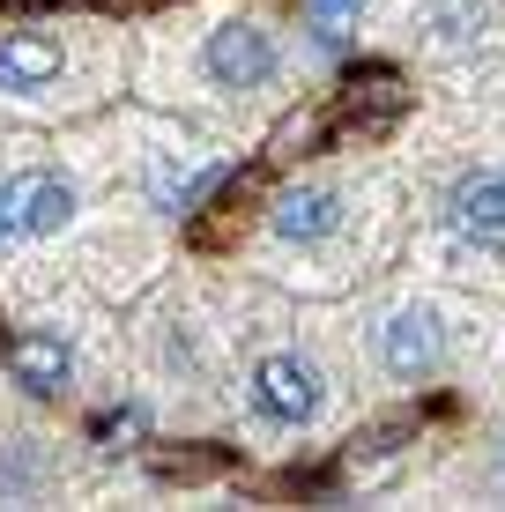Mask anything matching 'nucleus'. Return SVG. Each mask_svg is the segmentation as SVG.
Listing matches in <instances>:
<instances>
[{
	"mask_svg": "<svg viewBox=\"0 0 505 512\" xmlns=\"http://www.w3.org/2000/svg\"><path fill=\"white\" fill-rule=\"evenodd\" d=\"M498 453H505V423H498Z\"/></svg>",
	"mask_w": 505,
	"mask_h": 512,
	"instance_id": "nucleus-11",
	"label": "nucleus"
},
{
	"mask_svg": "<svg viewBox=\"0 0 505 512\" xmlns=\"http://www.w3.org/2000/svg\"><path fill=\"white\" fill-rule=\"evenodd\" d=\"M342 216H350V193L327 186V179H312V186H290L283 201H275L268 231L283 238V245H320V238L342 231Z\"/></svg>",
	"mask_w": 505,
	"mask_h": 512,
	"instance_id": "nucleus-6",
	"label": "nucleus"
},
{
	"mask_svg": "<svg viewBox=\"0 0 505 512\" xmlns=\"http://www.w3.org/2000/svg\"><path fill=\"white\" fill-rule=\"evenodd\" d=\"M8 372H15L23 394L52 401V394H67V379H75V349H67V334L38 327V334H23V342L8 349Z\"/></svg>",
	"mask_w": 505,
	"mask_h": 512,
	"instance_id": "nucleus-8",
	"label": "nucleus"
},
{
	"mask_svg": "<svg viewBox=\"0 0 505 512\" xmlns=\"http://www.w3.org/2000/svg\"><path fill=\"white\" fill-rule=\"evenodd\" d=\"M446 231L461 245H476V253H498L505 245V179L498 171H461L454 186H446Z\"/></svg>",
	"mask_w": 505,
	"mask_h": 512,
	"instance_id": "nucleus-4",
	"label": "nucleus"
},
{
	"mask_svg": "<svg viewBox=\"0 0 505 512\" xmlns=\"http://www.w3.org/2000/svg\"><path fill=\"white\" fill-rule=\"evenodd\" d=\"M201 75L216 82V90H268V82L283 75V45H275L268 23H246V15H238V23L208 30Z\"/></svg>",
	"mask_w": 505,
	"mask_h": 512,
	"instance_id": "nucleus-2",
	"label": "nucleus"
},
{
	"mask_svg": "<svg viewBox=\"0 0 505 512\" xmlns=\"http://www.w3.org/2000/svg\"><path fill=\"white\" fill-rule=\"evenodd\" d=\"M305 15H312V30H320V45H335L342 30L364 15V0H305Z\"/></svg>",
	"mask_w": 505,
	"mask_h": 512,
	"instance_id": "nucleus-9",
	"label": "nucleus"
},
{
	"mask_svg": "<svg viewBox=\"0 0 505 512\" xmlns=\"http://www.w3.org/2000/svg\"><path fill=\"white\" fill-rule=\"evenodd\" d=\"M23 238V223H15V179H0V245Z\"/></svg>",
	"mask_w": 505,
	"mask_h": 512,
	"instance_id": "nucleus-10",
	"label": "nucleus"
},
{
	"mask_svg": "<svg viewBox=\"0 0 505 512\" xmlns=\"http://www.w3.org/2000/svg\"><path fill=\"white\" fill-rule=\"evenodd\" d=\"M498 179H505V164H498Z\"/></svg>",
	"mask_w": 505,
	"mask_h": 512,
	"instance_id": "nucleus-12",
	"label": "nucleus"
},
{
	"mask_svg": "<svg viewBox=\"0 0 505 512\" xmlns=\"http://www.w3.org/2000/svg\"><path fill=\"white\" fill-rule=\"evenodd\" d=\"M60 67H67V52H60L52 30H8V38H0V90H8V97L52 90Z\"/></svg>",
	"mask_w": 505,
	"mask_h": 512,
	"instance_id": "nucleus-7",
	"label": "nucleus"
},
{
	"mask_svg": "<svg viewBox=\"0 0 505 512\" xmlns=\"http://www.w3.org/2000/svg\"><path fill=\"white\" fill-rule=\"evenodd\" d=\"M246 409L268 423V431H305L327 409V379L320 364L298 357V349H268V357L246 364Z\"/></svg>",
	"mask_w": 505,
	"mask_h": 512,
	"instance_id": "nucleus-1",
	"label": "nucleus"
},
{
	"mask_svg": "<svg viewBox=\"0 0 505 512\" xmlns=\"http://www.w3.org/2000/svg\"><path fill=\"white\" fill-rule=\"evenodd\" d=\"M379 364H387V379H402V386L439 379V364H446V320L431 305H394L387 327H379Z\"/></svg>",
	"mask_w": 505,
	"mask_h": 512,
	"instance_id": "nucleus-3",
	"label": "nucleus"
},
{
	"mask_svg": "<svg viewBox=\"0 0 505 512\" xmlns=\"http://www.w3.org/2000/svg\"><path fill=\"white\" fill-rule=\"evenodd\" d=\"M75 208H82V186L67 179V171H15V223H23V238H60L67 223H75Z\"/></svg>",
	"mask_w": 505,
	"mask_h": 512,
	"instance_id": "nucleus-5",
	"label": "nucleus"
}]
</instances>
